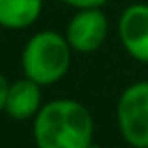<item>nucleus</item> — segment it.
<instances>
[{
    "instance_id": "5",
    "label": "nucleus",
    "mask_w": 148,
    "mask_h": 148,
    "mask_svg": "<svg viewBox=\"0 0 148 148\" xmlns=\"http://www.w3.org/2000/svg\"><path fill=\"white\" fill-rule=\"evenodd\" d=\"M118 35L132 59L148 63V4H130L118 21Z\"/></svg>"
},
{
    "instance_id": "7",
    "label": "nucleus",
    "mask_w": 148,
    "mask_h": 148,
    "mask_svg": "<svg viewBox=\"0 0 148 148\" xmlns=\"http://www.w3.org/2000/svg\"><path fill=\"white\" fill-rule=\"evenodd\" d=\"M43 12V0H0V27L23 31L33 27Z\"/></svg>"
},
{
    "instance_id": "2",
    "label": "nucleus",
    "mask_w": 148,
    "mask_h": 148,
    "mask_svg": "<svg viewBox=\"0 0 148 148\" xmlns=\"http://www.w3.org/2000/svg\"><path fill=\"white\" fill-rule=\"evenodd\" d=\"M71 45L65 35L57 31L35 33L21 55V67L25 77L39 85H53L61 81L71 67Z\"/></svg>"
},
{
    "instance_id": "11",
    "label": "nucleus",
    "mask_w": 148,
    "mask_h": 148,
    "mask_svg": "<svg viewBox=\"0 0 148 148\" xmlns=\"http://www.w3.org/2000/svg\"><path fill=\"white\" fill-rule=\"evenodd\" d=\"M0 29H2V27H0Z\"/></svg>"
},
{
    "instance_id": "9",
    "label": "nucleus",
    "mask_w": 148,
    "mask_h": 148,
    "mask_svg": "<svg viewBox=\"0 0 148 148\" xmlns=\"http://www.w3.org/2000/svg\"><path fill=\"white\" fill-rule=\"evenodd\" d=\"M8 87L10 83L6 81V77L0 73V112L4 110V103H6V95H8Z\"/></svg>"
},
{
    "instance_id": "4",
    "label": "nucleus",
    "mask_w": 148,
    "mask_h": 148,
    "mask_svg": "<svg viewBox=\"0 0 148 148\" xmlns=\"http://www.w3.org/2000/svg\"><path fill=\"white\" fill-rule=\"evenodd\" d=\"M110 23L101 8H79L65 31V37L73 51L77 53H93L108 39Z\"/></svg>"
},
{
    "instance_id": "1",
    "label": "nucleus",
    "mask_w": 148,
    "mask_h": 148,
    "mask_svg": "<svg viewBox=\"0 0 148 148\" xmlns=\"http://www.w3.org/2000/svg\"><path fill=\"white\" fill-rule=\"evenodd\" d=\"M93 130L89 110L71 97L43 103L33 118L37 148H87L93 142Z\"/></svg>"
},
{
    "instance_id": "3",
    "label": "nucleus",
    "mask_w": 148,
    "mask_h": 148,
    "mask_svg": "<svg viewBox=\"0 0 148 148\" xmlns=\"http://www.w3.org/2000/svg\"><path fill=\"white\" fill-rule=\"evenodd\" d=\"M122 138L132 148H148V81L128 85L116 108Z\"/></svg>"
},
{
    "instance_id": "6",
    "label": "nucleus",
    "mask_w": 148,
    "mask_h": 148,
    "mask_svg": "<svg viewBox=\"0 0 148 148\" xmlns=\"http://www.w3.org/2000/svg\"><path fill=\"white\" fill-rule=\"evenodd\" d=\"M41 87L43 85H39L37 81H33L29 77H23V79L10 83L4 112L12 120L35 118L39 114V110L43 108V89Z\"/></svg>"
},
{
    "instance_id": "10",
    "label": "nucleus",
    "mask_w": 148,
    "mask_h": 148,
    "mask_svg": "<svg viewBox=\"0 0 148 148\" xmlns=\"http://www.w3.org/2000/svg\"><path fill=\"white\" fill-rule=\"evenodd\" d=\"M87 148H101V146H99V144H95V142H91V144H89Z\"/></svg>"
},
{
    "instance_id": "8",
    "label": "nucleus",
    "mask_w": 148,
    "mask_h": 148,
    "mask_svg": "<svg viewBox=\"0 0 148 148\" xmlns=\"http://www.w3.org/2000/svg\"><path fill=\"white\" fill-rule=\"evenodd\" d=\"M61 4H67V6H73V8H101L108 0H57Z\"/></svg>"
}]
</instances>
